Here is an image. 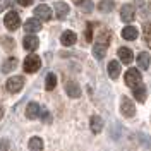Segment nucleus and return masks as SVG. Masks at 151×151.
<instances>
[{
	"label": "nucleus",
	"mask_w": 151,
	"mask_h": 151,
	"mask_svg": "<svg viewBox=\"0 0 151 151\" xmlns=\"http://www.w3.org/2000/svg\"><path fill=\"white\" fill-rule=\"evenodd\" d=\"M40 67H41V60H40V57L35 55V53H31V55L26 57L22 69H24V72H28V74H33V72L40 70Z\"/></svg>",
	"instance_id": "1"
},
{
	"label": "nucleus",
	"mask_w": 151,
	"mask_h": 151,
	"mask_svg": "<svg viewBox=\"0 0 151 151\" xmlns=\"http://www.w3.org/2000/svg\"><path fill=\"white\" fill-rule=\"evenodd\" d=\"M125 84L129 88H134V89L141 86V74L137 69H129L125 72Z\"/></svg>",
	"instance_id": "2"
},
{
	"label": "nucleus",
	"mask_w": 151,
	"mask_h": 151,
	"mask_svg": "<svg viewBox=\"0 0 151 151\" xmlns=\"http://www.w3.org/2000/svg\"><path fill=\"white\" fill-rule=\"evenodd\" d=\"M4 24H5V28L9 29V31H16V29L21 26V19H19L17 12H14V10H10L9 14L4 17Z\"/></svg>",
	"instance_id": "3"
},
{
	"label": "nucleus",
	"mask_w": 151,
	"mask_h": 151,
	"mask_svg": "<svg viewBox=\"0 0 151 151\" xmlns=\"http://www.w3.org/2000/svg\"><path fill=\"white\" fill-rule=\"evenodd\" d=\"M22 86H24V77H21V76H14V77L7 79L5 88H7V91H10V93H17V91H21Z\"/></svg>",
	"instance_id": "4"
},
{
	"label": "nucleus",
	"mask_w": 151,
	"mask_h": 151,
	"mask_svg": "<svg viewBox=\"0 0 151 151\" xmlns=\"http://www.w3.org/2000/svg\"><path fill=\"white\" fill-rule=\"evenodd\" d=\"M120 112H122L124 117H134V113H136L134 103H132L127 96H122L120 98Z\"/></svg>",
	"instance_id": "5"
},
{
	"label": "nucleus",
	"mask_w": 151,
	"mask_h": 151,
	"mask_svg": "<svg viewBox=\"0 0 151 151\" xmlns=\"http://www.w3.org/2000/svg\"><path fill=\"white\" fill-rule=\"evenodd\" d=\"M136 17V12H134V7L132 5H124L120 9V19L124 22H132Z\"/></svg>",
	"instance_id": "6"
},
{
	"label": "nucleus",
	"mask_w": 151,
	"mask_h": 151,
	"mask_svg": "<svg viewBox=\"0 0 151 151\" xmlns=\"http://www.w3.org/2000/svg\"><path fill=\"white\" fill-rule=\"evenodd\" d=\"M53 9H55V16L57 19H65L69 14V5L65 2H55L53 4Z\"/></svg>",
	"instance_id": "7"
},
{
	"label": "nucleus",
	"mask_w": 151,
	"mask_h": 151,
	"mask_svg": "<svg viewBox=\"0 0 151 151\" xmlns=\"http://www.w3.org/2000/svg\"><path fill=\"white\" fill-rule=\"evenodd\" d=\"M60 41H62L64 47H72L77 41V35H76L74 31H64L62 36H60Z\"/></svg>",
	"instance_id": "8"
},
{
	"label": "nucleus",
	"mask_w": 151,
	"mask_h": 151,
	"mask_svg": "<svg viewBox=\"0 0 151 151\" xmlns=\"http://www.w3.org/2000/svg\"><path fill=\"white\" fill-rule=\"evenodd\" d=\"M65 93L70 96V98H79L81 96V89H79V84L76 81H67L65 83Z\"/></svg>",
	"instance_id": "9"
},
{
	"label": "nucleus",
	"mask_w": 151,
	"mask_h": 151,
	"mask_svg": "<svg viewBox=\"0 0 151 151\" xmlns=\"http://www.w3.org/2000/svg\"><path fill=\"white\" fill-rule=\"evenodd\" d=\"M35 16H36V19L48 21V19L52 17V9L47 7V5H38L36 9H35Z\"/></svg>",
	"instance_id": "10"
},
{
	"label": "nucleus",
	"mask_w": 151,
	"mask_h": 151,
	"mask_svg": "<svg viewBox=\"0 0 151 151\" xmlns=\"http://www.w3.org/2000/svg\"><path fill=\"white\" fill-rule=\"evenodd\" d=\"M89 127H91L93 134H100L101 129H103V120H101V117L93 115V117H91V122H89Z\"/></svg>",
	"instance_id": "11"
},
{
	"label": "nucleus",
	"mask_w": 151,
	"mask_h": 151,
	"mask_svg": "<svg viewBox=\"0 0 151 151\" xmlns=\"http://www.w3.org/2000/svg\"><path fill=\"white\" fill-rule=\"evenodd\" d=\"M38 115H40V105L35 103V101H31L26 106V117H28L29 120H33V119H36Z\"/></svg>",
	"instance_id": "12"
},
{
	"label": "nucleus",
	"mask_w": 151,
	"mask_h": 151,
	"mask_svg": "<svg viewBox=\"0 0 151 151\" xmlns=\"http://www.w3.org/2000/svg\"><path fill=\"white\" fill-rule=\"evenodd\" d=\"M24 29H26L28 33H38V31L41 29V24H40L38 19H28V21L24 22Z\"/></svg>",
	"instance_id": "13"
},
{
	"label": "nucleus",
	"mask_w": 151,
	"mask_h": 151,
	"mask_svg": "<svg viewBox=\"0 0 151 151\" xmlns=\"http://www.w3.org/2000/svg\"><path fill=\"white\" fill-rule=\"evenodd\" d=\"M122 38L124 40H129V41H134L137 38V29L134 26H125L122 29Z\"/></svg>",
	"instance_id": "14"
},
{
	"label": "nucleus",
	"mask_w": 151,
	"mask_h": 151,
	"mask_svg": "<svg viewBox=\"0 0 151 151\" xmlns=\"http://www.w3.org/2000/svg\"><path fill=\"white\" fill-rule=\"evenodd\" d=\"M117 53H119V58H120V62H124V64H131V62H132V52L129 50V48L120 47Z\"/></svg>",
	"instance_id": "15"
},
{
	"label": "nucleus",
	"mask_w": 151,
	"mask_h": 151,
	"mask_svg": "<svg viewBox=\"0 0 151 151\" xmlns=\"http://www.w3.org/2000/svg\"><path fill=\"white\" fill-rule=\"evenodd\" d=\"M106 47H108V45H103V43L94 41V45H93V55L96 57V58H103V57L106 55Z\"/></svg>",
	"instance_id": "16"
},
{
	"label": "nucleus",
	"mask_w": 151,
	"mask_h": 151,
	"mask_svg": "<svg viewBox=\"0 0 151 151\" xmlns=\"http://www.w3.org/2000/svg\"><path fill=\"white\" fill-rule=\"evenodd\" d=\"M22 45H24V48H26L28 52H35V50L38 48V38L26 36L24 40H22Z\"/></svg>",
	"instance_id": "17"
},
{
	"label": "nucleus",
	"mask_w": 151,
	"mask_h": 151,
	"mask_svg": "<svg viewBox=\"0 0 151 151\" xmlns=\"http://www.w3.org/2000/svg\"><path fill=\"white\" fill-rule=\"evenodd\" d=\"M108 74L112 79H117L119 76H120V64L117 62V60H112L110 64H108Z\"/></svg>",
	"instance_id": "18"
},
{
	"label": "nucleus",
	"mask_w": 151,
	"mask_h": 151,
	"mask_svg": "<svg viewBox=\"0 0 151 151\" xmlns=\"http://www.w3.org/2000/svg\"><path fill=\"white\" fill-rule=\"evenodd\" d=\"M55 86H57V77H55V74L48 72L47 77H45V89H47V91H52V89H55Z\"/></svg>",
	"instance_id": "19"
},
{
	"label": "nucleus",
	"mask_w": 151,
	"mask_h": 151,
	"mask_svg": "<svg viewBox=\"0 0 151 151\" xmlns=\"http://www.w3.org/2000/svg\"><path fill=\"white\" fill-rule=\"evenodd\" d=\"M137 64H139V67H141V69H148V67H150V64H151L150 55H148L146 52L139 53V57H137Z\"/></svg>",
	"instance_id": "20"
},
{
	"label": "nucleus",
	"mask_w": 151,
	"mask_h": 151,
	"mask_svg": "<svg viewBox=\"0 0 151 151\" xmlns=\"http://www.w3.org/2000/svg\"><path fill=\"white\" fill-rule=\"evenodd\" d=\"M29 150L31 151H41L43 150V141H41V137H31V139H29Z\"/></svg>",
	"instance_id": "21"
},
{
	"label": "nucleus",
	"mask_w": 151,
	"mask_h": 151,
	"mask_svg": "<svg viewBox=\"0 0 151 151\" xmlns=\"http://www.w3.org/2000/svg\"><path fill=\"white\" fill-rule=\"evenodd\" d=\"M113 7H115L113 0H101L98 4V9L101 10V12H110V10H113Z\"/></svg>",
	"instance_id": "22"
},
{
	"label": "nucleus",
	"mask_w": 151,
	"mask_h": 151,
	"mask_svg": "<svg viewBox=\"0 0 151 151\" xmlns=\"http://www.w3.org/2000/svg\"><path fill=\"white\" fill-rule=\"evenodd\" d=\"M16 64H17V58L16 57H12V58H7L5 62H4V67H2V72H9V70H12V69H16Z\"/></svg>",
	"instance_id": "23"
},
{
	"label": "nucleus",
	"mask_w": 151,
	"mask_h": 151,
	"mask_svg": "<svg viewBox=\"0 0 151 151\" xmlns=\"http://www.w3.org/2000/svg\"><path fill=\"white\" fill-rule=\"evenodd\" d=\"M146 88H144V86H139V88H136V89H134V98H136V100H137V101H144V100H146Z\"/></svg>",
	"instance_id": "24"
},
{
	"label": "nucleus",
	"mask_w": 151,
	"mask_h": 151,
	"mask_svg": "<svg viewBox=\"0 0 151 151\" xmlns=\"http://www.w3.org/2000/svg\"><path fill=\"white\" fill-rule=\"evenodd\" d=\"M142 31H144V40H146L148 47L151 48V22H146V24L142 26Z\"/></svg>",
	"instance_id": "25"
},
{
	"label": "nucleus",
	"mask_w": 151,
	"mask_h": 151,
	"mask_svg": "<svg viewBox=\"0 0 151 151\" xmlns=\"http://www.w3.org/2000/svg\"><path fill=\"white\" fill-rule=\"evenodd\" d=\"M79 7L83 9V12H91V10H93V2H91V0H84Z\"/></svg>",
	"instance_id": "26"
},
{
	"label": "nucleus",
	"mask_w": 151,
	"mask_h": 151,
	"mask_svg": "<svg viewBox=\"0 0 151 151\" xmlns=\"http://www.w3.org/2000/svg\"><path fill=\"white\" fill-rule=\"evenodd\" d=\"M91 31H93V22H88V28H86V41H88V43L93 41V35H91Z\"/></svg>",
	"instance_id": "27"
},
{
	"label": "nucleus",
	"mask_w": 151,
	"mask_h": 151,
	"mask_svg": "<svg viewBox=\"0 0 151 151\" xmlns=\"http://www.w3.org/2000/svg\"><path fill=\"white\" fill-rule=\"evenodd\" d=\"M10 142L7 139H0V151H9Z\"/></svg>",
	"instance_id": "28"
},
{
	"label": "nucleus",
	"mask_w": 151,
	"mask_h": 151,
	"mask_svg": "<svg viewBox=\"0 0 151 151\" xmlns=\"http://www.w3.org/2000/svg\"><path fill=\"white\" fill-rule=\"evenodd\" d=\"M9 7H10V0H0V12L7 10Z\"/></svg>",
	"instance_id": "29"
},
{
	"label": "nucleus",
	"mask_w": 151,
	"mask_h": 151,
	"mask_svg": "<svg viewBox=\"0 0 151 151\" xmlns=\"http://www.w3.org/2000/svg\"><path fill=\"white\" fill-rule=\"evenodd\" d=\"M19 5H22V7H26V5H31L33 4V0H17Z\"/></svg>",
	"instance_id": "30"
},
{
	"label": "nucleus",
	"mask_w": 151,
	"mask_h": 151,
	"mask_svg": "<svg viewBox=\"0 0 151 151\" xmlns=\"http://www.w3.org/2000/svg\"><path fill=\"white\" fill-rule=\"evenodd\" d=\"M43 120H45V122H52V119H50V113H48L47 110H43Z\"/></svg>",
	"instance_id": "31"
},
{
	"label": "nucleus",
	"mask_w": 151,
	"mask_h": 151,
	"mask_svg": "<svg viewBox=\"0 0 151 151\" xmlns=\"http://www.w3.org/2000/svg\"><path fill=\"white\" fill-rule=\"evenodd\" d=\"M72 2H74V4H77V5H81V4H83L84 0H72Z\"/></svg>",
	"instance_id": "32"
},
{
	"label": "nucleus",
	"mask_w": 151,
	"mask_h": 151,
	"mask_svg": "<svg viewBox=\"0 0 151 151\" xmlns=\"http://www.w3.org/2000/svg\"><path fill=\"white\" fill-rule=\"evenodd\" d=\"M2 117H4V106L0 105V119H2Z\"/></svg>",
	"instance_id": "33"
}]
</instances>
